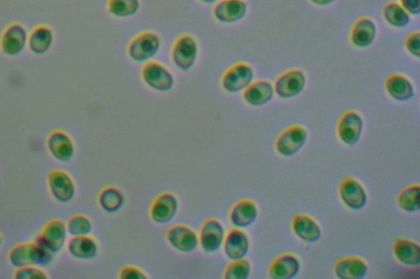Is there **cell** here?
Listing matches in <instances>:
<instances>
[{"mask_svg": "<svg viewBox=\"0 0 420 279\" xmlns=\"http://www.w3.org/2000/svg\"><path fill=\"white\" fill-rule=\"evenodd\" d=\"M43 245L25 243L12 249L10 259L16 267L23 268L32 265H45L52 260V254Z\"/></svg>", "mask_w": 420, "mask_h": 279, "instance_id": "cell-1", "label": "cell"}, {"mask_svg": "<svg viewBox=\"0 0 420 279\" xmlns=\"http://www.w3.org/2000/svg\"><path fill=\"white\" fill-rule=\"evenodd\" d=\"M307 139H308V131L303 126L289 127L277 138L276 151L284 156L296 155L305 146Z\"/></svg>", "mask_w": 420, "mask_h": 279, "instance_id": "cell-2", "label": "cell"}, {"mask_svg": "<svg viewBox=\"0 0 420 279\" xmlns=\"http://www.w3.org/2000/svg\"><path fill=\"white\" fill-rule=\"evenodd\" d=\"M306 86V77L301 70H291L276 80L275 90L283 99H291L301 94Z\"/></svg>", "mask_w": 420, "mask_h": 279, "instance_id": "cell-3", "label": "cell"}, {"mask_svg": "<svg viewBox=\"0 0 420 279\" xmlns=\"http://www.w3.org/2000/svg\"><path fill=\"white\" fill-rule=\"evenodd\" d=\"M254 70L245 63H238L224 75L222 86L229 93L241 92L249 87L254 80Z\"/></svg>", "mask_w": 420, "mask_h": 279, "instance_id": "cell-4", "label": "cell"}, {"mask_svg": "<svg viewBox=\"0 0 420 279\" xmlns=\"http://www.w3.org/2000/svg\"><path fill=\"white\" fill-rule=\"evenodd\" d=\"M364 128V121L359 113L354 111L344 114L338 124V135L346 145H355L359 142Z\"/></svg>", "mask_w": 420, "mask_h": 279, "instance_id": "cell-5", "label": "cell"}, {"mask_svg": "<svg viewBox=\"0 0 420 279\" xmlns=\"http://www.w3.org/2000/svg\"><path fill=\"white\" fill-rule=\"evenodd\" d=\"M161 45L159 38L154 33H144L137 36L129 46V55L133 60L141 62L149 60L157 53Z\"/></svg>", "mask_w": 420, "mask_h": 279, "instance_id": "cell-6", "label": "cell"}, {"mask_svg": "<svg viewBox=\"0 0 420 279\" xmlns=\"http://www.w3.org/2000/svg\"><path fill=\"white\" fill-rule=\"evenodd\" d=\"M339 192L344 204L351 210H360L366 205L367 194L363 186L353 178L342 182Z\"/></svg>", "mask_w": 420, "mask_h": 279, "instance_id": "cell-7", "label": "cell"}, {"mask_svg": "<svg viewBox=\"0 0 420 279\" xmlns=\"http://www.w3.org/2000/svg\"><path fill=\"white\" fill-rule=\"evenodd\" d=\"M197 57V45L195 39L184 36L176 42L173 50V60L184 71L190 70Z\"/></svg>", "mask_w": 420, "mask_h": 279, "instance_id": "cell-8", "label": "cell"}, {"mask_svg": "<svg viewBox=\"0 0 420 279\" xmlns=\"http://www.w3.org/2000/svg\"><path fill=\"white\" fill-rule=\"evenodd\" d=\"M145 82L151 88L161 92H167L174 86V78L169 71L157 62H149L142 71Z\"/></svg>", "mask_w": 420, "mask_h": 279, "instance_id": "cell-9", "label": "cell"}, {"mask_svg": "<svg viewBox=\"0 0 420 279\" xmlns=\"http://www.w3.org/2000/svg\"><path fill=\"white\" fill-rule=\"evenodd\" d=\"M225 239V230L217 219H209L201 228L200 235L201 247L208 253L219 251Z\"/></svg>", "mask_w": 420, "mask_h": 279, "instance_id": "cell-10", "label": "cell"}, {"mask_svg": "<svg viewBox=\"0 0 420 279\" xmlns=\"http://www.w3.org/2000/svg\"><path fill=\"white\" fill-rule=\"evenodd\" d=\"M167 239L176 250L186 253L195 251L199 243L195 232L183 226L172 227L167 232Z\"/></svg>", "mask_w": 420, "mask_h": 279, "instance_id": "cell-11", "label": "cell"}, {"mask_svg": "<svg viewBox=\"0 0 420 279\" xmlns=\"http://www.w3.org/2000/svg\"><path fill=\"white\" fill-rule=\"evenodd\" d=\"M178 210V201L173 194L166 193L159 196L151 209V217L157 223H166L175 217Z\"/></svg>", "mask_w": 420, "mask_h": 279, "instance_id": "cell-12", "label": "cell"}, {"mask_svg": "<svg viewBox=\"0 0 420 279\" xmlns=\"http://www.w3.org/2000/svg\"><path fill=\"white\" fill-rule=\"evenodd\" d=\"M49 185L58 201L66 203L73 199L75 194L74 182L65 172L54 171L50 173Z\"/></svg>", "mask_w": 420, "mask_h": 279, "instance_id": "cell-13", "label": "cell"}, {"mask_svg": "<svg viewBox=\"0 0 420 279\" xmlns=\"http://www.w3.org/2000/svg\"><path fill=\"white\" fill-rule=\"evenodd\" d=\"M247 3L243 0H223L214 10L216 19L221 23H234L246 15Z\"/></svg>", "mask_w": 420, "mask_h": 279, "instance_id": "cell-14", "label": "cell"}, {"mask_svg": "<svg viewBox=\"0 0 420 279\" xmlns=\"http://www.w3.org/2000/svg\"><path fill=\"white\" fill-rule=\"evenodd\" d=\"M27 33L22 25L15 24L4 32L1 46L3 53L8 56H16L22 53L27 45Z\"/></svg>", "mask_w": 420, "mask_h": 279, "instance_id": "cell-15", "label": "cell"}, {"mask_svg": "<svg viewBox=\"0 0 420 279\" xmlns=\"http://www.w3.org/2000/svg\"><path fill=\"white\" fill-rule=\"evenodd\" d=\"M66 236L65 223L60 221H54L45 226L40 236L39 243L50 252H58L64 247Z\"/></svg>", "mask_w": 420, "mask_h": 279, "instance_id": "cell-16", "label": "cell"}, {"mask_svg": "<svg viewBox=\"0 0 420 279\" xmlns=\"http://www.w3.org/2000/svg\"><path fill=\"white\" fill-rule=\"evenodd\" d=\"M224 250L231 260L243 259L250 250V240L245 232L236 228L231 230L226 236Z\"/></svg>", "mask_w": 420, "mask_h": 279, "instance_id": "cell-17", "label": "cell"}, {"mask_svg": "<svg viewBox=\"0 0 420 279\" xmlns=\"http://www.w3.org/2000/svg\"><path fill=\"white\" fill-rule=\"evenodd\" d=\"M300 269L299 259L292 254H284L272 262L269 276L273 279H291L297 276Z\"/></svg>", "mask_w": 420, "mask_h": 279, "instance_id": "cell-18", "label": "cell"}, {"mask_svg": "<svg viewBox=\"0 0 420 279\" xmlns=\"http://www.w3.org/2000/svg\"><path fill=\"white\" fill-rule=\"evenodd\" d=\"M335 273L340 279H361L366 276L368 265L359 257H346L335 265Z\"/></svg>", "mask_w": 420, "mask_h": 279, "instance_id": "cell-19", "label": "cell"}, {"mask_svg": "<svg viewBox=\"0 0 420 279\" xmlns=\"http://www.w3.org/2000/svg\"><path fill=\"white\" fill-rule=\"evenodd\" d=\"M292 228L296 236L306 243H316L322 236L320 227L308 215H296L293 219Z\"/></svg>", "mask_w": 420, "mask_h": 279, "instance_id": "cell-20", "label": "cell"}, {"mask_svg": "<svg viewBox=\"0 0 420 279\" xmlns=\"http://www.w3.org/2000/svg\"><path fill=\"white\" fill-rule=\"evenodd\" d=\"M258 207L254 202L243 200L233 207L230 218L235 227L246 228L253 225L258 218Z\"/></svg>", "mask_w": 420, "mask_h": 279, "instance_id": "cell-21", "label": "cell"}, {"mask_svg": "<svg viewBox=\"0 0 420 279\" xmlns=\"http://www.w3.org/2000/svg\"><path fill=\"white\" fill-rule=\"evenodd\" d=\"M377 27L373 21L368 18L361 19L355 23L351 32L353 45L358 48H367L375 40Z\"/></svg>", "mask_w": 420, "mask_h": 279, "instance_id": "cell-22", "label": "cell"}, {"mask_svg": "<svg viewBox=\"0 0 420 279\" xmlns=\"http://www.w3.org/2000/svg\"><path fill=\"white\" fill-rule=\"evenodd\" d=\"M48 146L52 154L60 162H68L74 156V143L68 135L62 131H56L50 134Z\"/></svg>", "mask_w": 420, "mask_h": 279, "instance_id": "cell-23", "label": "cell"}, {"mask_svg": "<svg viewBox=\"0 0 420 279\" xmlns=\"http://www.w3.org/2000/svg\"><path fill=\"white\" fill-rule=\"evenodd\" d=\"M386 90L393 99L399 101H406L414 98L412 84L406 76L400 74L390 75L386 82Z\"/></svg>", "mask_w": 420, "mask_h": 279, "instance_id": "cell-24", "label": "cell"}, {"mask_svg": "<svg viewBox=\"0 0 420 279\" xmlns=\"http://www.w3.org/2000/svg\"><path fill=\"white\" fill-rule=\"evenodd\" d=\"M273 96H274V88L267 80H258L250 84L246 88L243 95L247 103L254 107H260L268 104L273 99Z\"/></svg>", "mask_w": 420, "mask_h": 279, "instance_id": "cell-25", "label": "cell"}, {"mask_svg": "<svg viewBox=\"0 0 420 279\" xmlns=\"http://www.w3.org/2000/svg\"><path fill=\"white\" fill-rule=\"evenodd\" d=\"M393 252L397 259L403 265L417 266L420 263V247L412 241L397 240L394 244Z\"/></svg>", "mask_w": 420, "mask_h": 279, "instance_id": "cell-26", "label": "cell"}, {"mask_svg": "<svg viewBox=\"0 0 420 279\" xmlns=\"http://www.w3.org/2000/svg\"><path fill=\"white\" fill-rule=\"evenodd\" d=\"M69 251L78 259L89 260L98 255V243L87 236H74L69 243Z\"/></svg>", "mask_w": 420, "mask_h": 279, "instance_id": "cell-27", "label": "cell"}, {"mask_svg": "<svg viewBox=\"0 0 420 279\" xmlns=\"http://www.w3.org/2000/svg\"><path fill=\"white\" fill-rule=\"evenodd\" d=\"M53 40L52 29L46 27H39L32 32L29 40V47L35 54L42 55L52 47Z\"/></svg>", "mask_w": 420, "mask_h": 279, "instance_id": "cell-28", "label": "cell"}, {"mask_svg": "<svg viewBox=\"0 0 420 279\" xmlns=\"http://www.w3.org/2000/svg\"><path fill=\"white\" fill-rule=\"evenodd\" d=\"M384 19L390 25L397 28H403L409 25L410 18L408 12L401 4L392 2L386 4L384 10Z\"/></svg>", "mask_w": 420, "mask_h": 279, "instance_id": "cell-29", "label": "cell"}, {"mask_svg": "<svg viewBox=\"0 0 420 279\" xmlns=\"http://www.w3.org/2000/svg\"><path fill=\"white\" fill-rule=\"evenodd\" d=\"M398 206L406 213H417L420 209V187L412 185L402 190L398 197Z\"/></svg>", "mask_w": 420, "mask_h": 279, "instance_id": "cell-30", "label": "cell"}, {"mask_svg": "<svg viewBox=\"0 0 420 279\" xmlns=\"http://www.w3.org/2000/svg\"><path fill=\"white\" fill-rule=\"evenodd\" d=\"M99 202L104 210L114 213L123 206L124 196L119 189L113 187L107 188L100 193Z\"/></svg>", "mask_w": 420, "mask_h": 279, "instance_id": "cell-31", "label": "cell"}, {"mask_svg": "<svg viewBox=\"0 0 420 279\" xmlns=\"http://www.w3.org/2000/svg\"><path fill=\"white\" fill-rule=\"evenodd\" d=\"M140 0H110L109 10L118 18H129L137 14Z\"/></svg>", "mask_w": 420, "mask_h": 279, "instance_id": "cell-32", "label": "cell"}, {"mask_svg": "<svg viewBox=\"0 0 420 279\" xmlns=\"http://www.w3.org/2000/svg\"><path fill=\"white\" fill-rule=\"evenodd\" d=\"M251 271V266L249 260L241 259L233 260L225 270V278L226 279H247Z\"/></svg>", "mask_w": 420, "mask_h": 279, "instance_id": "cell-33", "label": "cell"}, {"mask_svg": "<svg viewBox=\"0 0 420 279\" xmlns=\"http://www.w3.org/2000/svg\"><path fill=\"white\" fill-rule=\"evenodd\" d=\"M91 228V221L84 215L74 217L67 226V230L74 236H87L90 234Z\"/></svg>", "mask_w": 420, "mask_h": 279, "instance_id": "cell-34", "label": "cell"}, {"mask_svg": "<svg viewBox=\"0 0 420 279\" xmlns=\"http://www.w3.org/2000/svg\"><path fill=\"white\" fill-rule=\"evenodd\" d=\"M15 277L19 279H45L46 274L39 269L27 266L19 268L15 274Z\"/></svg>", "mask_w": 420, "mask_h": 279, "instance_id": "cell-35", "label": "cell"}, {"mask_svg": "<svg viewBox=\"0 0 420 279\" xmlns=\"http://www.w3.org/2000/svg\"><path fill=\"white\" fill-rule=\"evenodd\" d=\"M406 47L411 55L417 58L420 57V34L419 32L411 34L407 38Z\"/></svg>", "mask_w": 420, "mask_h": 279, "instance_id": "cell-36", "label": "cell"}, {"mask_svg": "<svg viewBox=\"0 0 420 279\" xmlns=\"http://www.w3.org/2000/svg\"><path fill=\"white\" fill-rule=\"evenodd\" d=\"M122 279H145L146 277L141 270L133 267H126L120 273Z\"/></svg>", "mask_w": 420, "mask_h": 279, "instance_id": "cell-37", "label": "cell"}, {"mask_svg": "<svg viewBox=\"0 0 420 279\" xmlns=\"http://www.w3.org/2000/svg\"><path fill=\"white\" fill-rule=\"evenodd\" d=\"M401 6L408 14L419 15L420 12V0H401Z\"/></svg>", "mask_w": 420, "mask_h": 279, "instance_id": "cell-38", "label": "cell"}, {"mask_svg": "<svg viewBox=\"0 0 420 279\" xmlns=\"http://www.w3.org/2000/svg\"><path fill=\"white\" fill-rule=\"evenodd\" d=\"M314 4L318 6H327L333 3L335 0H311Z\"/></svg>", "mask_w": 420, "mask_h": 279, "instance_id": "cell-39", "label": "cell"}, {"mask_svg": "<svg viewBox=\"0 0 420 279\" xmlns=\"http://www.w3.org/2000/svg\"><path fill=\"white\" fill-rule=\"evenodd\" d=\"M201 1H203V3H215L217 0H201Z\"/></svg>", "mask_w": 420, "mask_h": 279, "instance_id": "cell-40", "label": "cell"}, {"mask_svg": "<svg viewBox=\"0 0 420 279\" xmlns=\"http://www.w3.org/2000/svg\"><path fill=\"white\" fill-rule=\"evenodd\" d=\"M2 243V239H1V236H0V245H1Z\"/></svg>", "mask_w": 420, "mask_h": 279, "instance_id": "cell-41", "label": "cell"}]
</instances>
